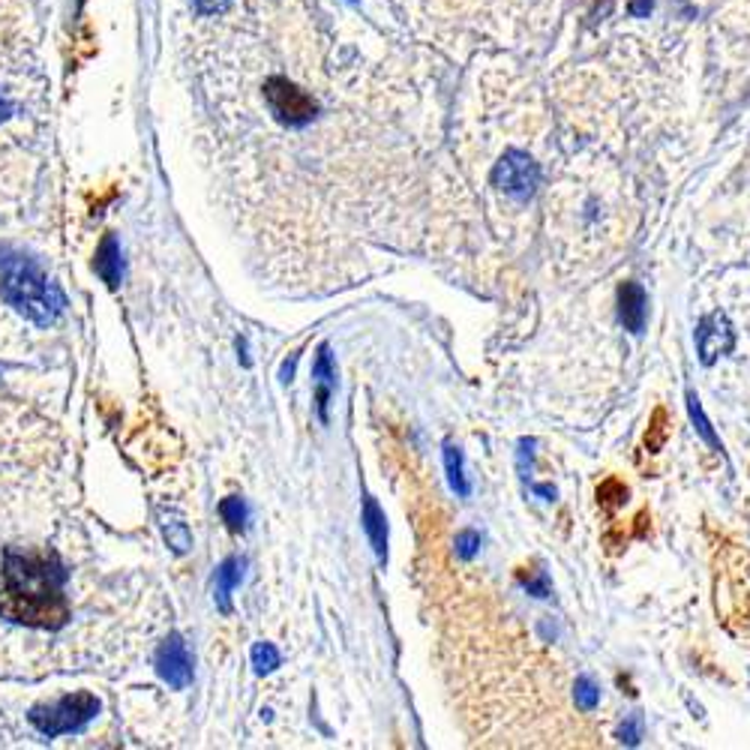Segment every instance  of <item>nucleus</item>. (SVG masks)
Returning <instances> with one entry per match:
<instances>
[{
    "label": "nucleus",
    "mask_w": 750,
    "mask_h": 750,
    "mask_svg": "<svg viewBox=\"0 0 750 750\" xmlns=\"http://www.w3.org/2000/svg\"><path fill=\"white\" fill-rule=\"evenodd\" d=\"M165 541H169V546H174V553H186V550L193 546L189 531H186L184 522H177V519H169V522H165Z\"/></svg>",
    "instance_id": "20"
},
{
    "label": "nucleus",
    "mask_w": 750,
    "mask_h": 750,
    "mask_svg": "<svg viewBox=\"0 0 750 750\" xmlns=\"http://www.w3.org/2000/svg\"><path fill=\"white\" fill-rule=\"evenodd\" d=\"M97 273L109 283V288H118V285H121V246H118V237H114V234H106L102 244H99Z\"/></svg>",
    "instance_id": "12"
},
{
    "label": "nucleus",
    "mask_w": 750,
    "mask_h": 750,
    "mask_svg": "<svg viewBox=\"0 0 750 750\" xmlns=\"http://www.w3.org/2000/svg\"><path fill=\"white\" fill-rule=\"evenodd\" d=\"M360 519H364V529H367V538L372 543V553L379 558V565H384L388 562V519H384V511L372 495H364Z\"/></svg>",
    "instance_id": "10"
},
{
    "label": "nucleus",
    "mask_w": 750,
    "mask_h": 750,
    "mask_svg": "<svg viewBox=\"0 0 750 750\" xmlns=\"http://www.w3.org/2000/svg\"><path fill=\"white\" fill-rule=\"evenodd\" d=\"M157 669L165 685H172L174 690H184L189 681H193V657H189V649L186 642L172 634L169 640L162 642L160 652H157Z\"/></svg>",
    "instance_id": "7"
},
{
    "label": "nucleus",
    "mask_w": 750,
    "mask_h": 750,
    "mask_svg": "<svg viewBox=\"0 0 750 750\" xmlns=\"http://www.w3.org/2000/svg\"><path fill=\"white\" fill-rule=\"evenodd\" d=\"M492 184L499 186L505 196L526 201V198L534 196V189L541 184V165L531 160L526 150H507L492 169Z\"/></svg>",
    "instance_id": "5"
},
{
    "label": "nucleus",
    "mask_w": 750,
    "mask_h": 750,
    "mask_svg": "<svg viewBox=\"0 0 750 750\" xmlns=\"http://www.w3.org/2000/svg\"><path fill=\"white\" fill-rule=\"evenodd\" d=\"M63 582L66 570L58 555L7 553L0 574V615L27 628H63L70 618Z\"/></svg>",
    "instance_id": "1"
},
{
    "label": "nucleus",
    "mask_w": 750,
    "mask_h": 750,
    "mask_svg": "<svg viewBox=\"0 0 750 750\" xmlns=\"http://www.w3.org/2000/svg\"><path fill=\"white\" fill-rule=\"evenodd\" d=\"M666 439H669V423H666V411L664 408H657L652 415V423H649V430H646V447H649V454H657L661 447L666 444Z\"/></svg>",
    "instance_id": "16"
},
{
    "label": "nucleus",
    "mask_w": 750,
    "mask_h": 750,
    "mask_svg": "<svg viewBox=\"0 0 750 750\" xmlns=\"http://www.w3.org/2000/svg\"><path fill=\"white\" fill-rule=\"evenodd\" d=\"M225 3L229 0H196V7L201 13H220V10H225Z\"/></svg>",
    "instance_id": "25"
},
{
    "label": "nucleus",
    "mask_w": 750,
    "mask_h": 750,
    "mask_svg": "<svg viewBox=\"0 0 750 750\" xmlns=\"http://www.w3.org/2000/svg\"><path fill=\"white\" fill-rule=\"evenodd\" d=\"M688 415H690V420H693L697 432L702 435V442L709 444L712 451H721V439H717V432H714V427L709 423V418H705L700 396L693 394V391H688Z\"/></svg>",
    "instance_id": "14"
},
{
    "label": "nucleus",
    "mask_w": 750,
    "mask_h": 750,
    "mask_svg": "<svg viewBox=\"0 0 750 750\" xmlns=\"http://www.w3.org/2000/svg\"><path fill=\"white\" fill-rule=\"evenodd\" d=\"M10 114H13V106H10V102H7V99L0 97V121H7V118H10Z\"/></svg>",
    "instance_id": "26"
},
{
    "label": "nucleus",
    "mask_w": 750,
    "mask_h": 750,
    "mask_svg": "<svg viewBox=\"0 0 750 750\" xmlns=\"http://www.w3.org/2000/svg\"><path fill=\"white\" fill-rule=\"evenodd\" d=\"M574 700H577V709H582V712H594L601 705V690L589 676H579L577 688H574Z\"/></svg>",
    "instance_id": "18"
},
{
    "label": "nucleus",
    "mask_w": 750,
    "mask_h": 750,
    "mask_svg": "<svg viewBox=\"0 0 750 750\" xmlns=\"http://www.w3.org/2000/svg\"><path fill=\"white\" fill-rule=\"evenodd\" d=\"M244 558H225L217 570V579H213V598H217V606L222 613H232V591L241 586V577H244Z\"/></svg>",
    "instance_id": "11"
},
{
    "label": "nucleus",
    "mask_w": 750,
    "mask_h": 750,
    "mask_svg": "<svg viewBox=\"0 0 750 750\" xmlns=\"http://www.w3.org/2000/svg\"><path fill=\"white\" fill-rule=\"evenodd\" d=\"M480 543H483L480 531H459V534H456V555H459V558H475V555L480 553Z\"/></svg>",
    "instance_id": "21"
},
{
    "label": "nucleus",
    "mask_w": 750,
    "mask_h": 750,
    "mask_svg": "<svg viewBox=\"0 0 750 750\" xmlns=\"http://www.w3.org/2000/svg\"><path fill=\"white\" fill-rule=\"evenodd\" d=\"M220 514H222V519H225V526H229V529H232L234 534H241V531L246 529V505H244V499H237V495H229V499H222Z\"/></svg>",
    "instance_id": "17"
},
{
    "label": "nucleus",
    "mask_w": 750,
    "mask_h": 750,
    "mask_svg": "<svg viewBox=\"0 0 750 750\" xmlns=\"http://www.w3.org/2000/svg\"><path fill=\"white\" fill-rule=\"evenodd\" d=\"M618 321L625 324V331L640 336L649 321V295L640 283H625L618 288Z\"/></svg>",
    "instance_id": "8"
},
{
    "label": "nucleus",
    "mask_w": 750,
    "mask_h": 750,
    "mask_svg": "<svg viewBox=\"0 0 750 750\" xmlns=\"http://www.w3.org/2000/svg\"><path fill=\"white\" fill-rule=\"evenodd\" d=\"M0 295L39 328L54 324L66 307L61 288L49 283V276L39 271L37 261L10 249L0 253Z\"/></svg>",
    "instance_id": "2"
},
{
    "label": "nucleus",
    "mask_w": 750,
    "mask_h": 750,
    "mask_svg": "<svg viewBox=\"0 0 750 750\" xmlns=\"http://www.w3.org/2000/svg\"><path fill=\"white\" fill-rule=\"evenodd\" d=\"M237 348H241V352H246V343H244V340L237 343ZM244 367H249V357H246V355H244Z\"/></svg>",
    "instance_id": "27"
},
{
    "label": "nucleus",
    "mask_w": 750,
    "mask_h": 750,
    "mask_svg": "<svg viewBox=\"0 0 750 750\" xmlns=\"http://www.w3.org/2000/svg\"><path fill=\"white\" fill-rule=\"evenodd\" d=\"M652 10H654V0H630L628 3V13L634 15V19H649Z\"/></svg>",
    "instance_id": "24"
},
{
    "label": "nucleus",
    "mask_w": 750,
    "mask_h": 750,
    "mask_svg": "<svg viewBox=\"0 0 750 750\" xmlns=\"http://www.w3.org/2000/svg\"><path fill=\"white\" fill-rule=\"evenodd\" d=\"M640 738H642V714L634 712L628 721L622 724V729H618V741L634 748V745H640Z\"/></svg>",
    "instance_id": "22"
},
{
    "label": "nucleus",
    "mask_w": 750,
    "mask_h": 750,
    "mask_svg": "<svg viewBox=\"0 0 750 750\" xmlns=\"http://www.w3.org/2000/svg\"><path fill=\"white\" fill-rule=\"evenodd\" d=\"M628 502V487L622 483V480H603L601 487H598V505L603 507V511H615V507H622Z\"/></svg>",
    "instance_id": "15"
},
{
    "label": "nucleus",
    "mask_w": 750,
    "mask_h": 750,
    "mask_svg": "<svg viewBox=\"0 0 750 750\" xmlns=\"http://www.w3.org/2000/svg\"><path fill=\"white\" fill-rule=\"evenodd\" d=\"M312 379H316V403H319V418L321 423H328V406H331V394L336 388V367H333L331 345L324 343L316 355V364H312Z\"/></svg>",
    "instance_id": "9"
},
{
    "label": "nucleus",
    "mask_w": 750,
    "mask_h": 750,
    "mask_svg": "<svg viewBox=\"0 0 750 750\" xmlns=\"http://www.w3.org/2000/svg\"><path fill=\"white\" fill-rule=\"evenodd\" d=\"M265 102L273 118L292 130H300L319 118V102L309 97L307 90H300L295 82H288L285 75H271L265 82Z\"/></svg>",
    "instance_id": "4"
},
{
    "label": "nucleus",
    "mask_w": 750,
    "mask_h": 750,
    "mask_svg": "<svg viewBox=\"0 0 750 750\" xmlns=\"http://www.w3.org/2000/svg\"><path fill=\"white\" fill-rule=\"evenodd\" d=\"M99 712V700L94 693H70L63 697L54 705H37L30 709V724L37 726L42 736H66V733H75L90 721L97 717Z\"/></svg>",
    "instance_id": "3"
},
{
    "label": "nucleus",
    "mask_w": 750,
    "mask_h": 750,
    "mask_svg": "<svg viewBox=\"0 0 750 750\" xmlns=\"http://www.w3.org/2000/svg\"><path fill=\"white\" fill-rule=\"evenodd\" d=\"M693 336H697V352H700V360L705 367H712L721 355H729L733 345H736V331H733V324H729L724 312L702 316Z\"/></svg>",
    "instance_id": "6"
},
{
    "label": "nucleus",
    "mask_w": 750,
    "mask_h": 750,
    "mask_svg": "<svg viewBox=\"0 0 750 750\" xmlns=\"http://www.w3.org/2000/svg\"><path fill=\"white\" fill-rule=\"evenodd\" d=\"M444 468H447L451 490H454L456 495L468 499V495H471V483H468L466 468H463V451H459L454 442H444Z\"/></svg>",
    "instance_id": "13"
},
{
    "label": "nucleus",
    "mask_w": 750,
    "mask_h": 750,
    "mask_svg": "<svg viewBox=\"0 0 750 750\" xmlns=\"http://www.w3.org/2000/svg\"><path fill=\"white\" fill-rule=\"evenodd\" d=\"M249 657H253V666H256V673H259V676H265V673H273V669L280 666V652L273 649L271 642H256Z\"/></svg>",
    "instance_id": "19"
},
{
    "label": "nucleus",
    "mask_w": 750,
    "mask_h": 750,
    "mask_svg": "<svg viewBox=\"0 0 750 750\" xmlns=\"http://www.w3.org/2000/svg\"><path fill=\"white\" fill-rule=\"evenodd\" d=\"M519 582H522V589L529 591V594H534V598H550V579H546L543 570H538V577L519 574Z\"/></svg>",
    "instance_id": "23"
}]
</instances>
